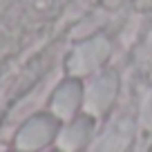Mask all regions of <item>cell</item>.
<instances>
[{
  "instance_id": "1",
  "label": "cell",
  "mask_w": 152,
  "mask_h": 152,
  "mask_svg": "<svg viewBox=\"0 0 152 152\" xmlns=\"http://www.w3.org/2000/svg\"><path fill=\"white\" fill-rule=\"evenodd\" d=\"M49 137H52V121L49 119H31L29 123H25V128L18 132V139H16V143H18L20 150H36V148L45 145V143L49 141Z\"/></svg>"
}]
</instances>
